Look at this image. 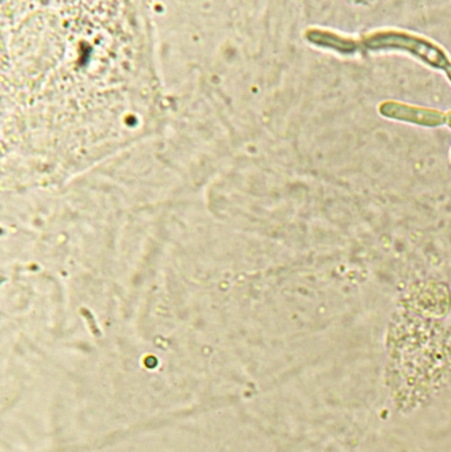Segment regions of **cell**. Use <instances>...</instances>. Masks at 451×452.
Here are the masks:
<instances>
[{
	"label": "cell",
	"mask_w": 451,
	"mask_h": 452,
	"mask_svg": "<svg viewBox=\"0 0 451 452\" xmlns=\"http://www.w3.org/2000/svg\"><path fill=\"white\" fill-rule=\"evenodd\" d=\"M366 45L370 49H405L409 53L438 68H448L451 65L445 52H442V49H439L437 45L431 44L430 41L402 33H380L370 37L366 41Z\"/></svg>",
	"instance_id": "6da1fadb"
},
{
	"label": "cell",
	"mask_w": 451,
	"mask_h": 452,
	"mask_svg": "<svg viewBox=\"0 0 451 452\" xmlns=\"http://www.w3.org/2000/svg\"><path fill=\"white\" fill-rule=\"evenodd\" d=\"M380 112L389 118L408 121V122L426 125V126H437V125H442L445 122L443 114L437 113L432 110L411 108V106H405V105H398V103H385L381 106Z\"/></svg>",
	"instance_id": "7a4b0ae2"
},
{
	"label": "cell",
	"mask_w": 451,
	"mask_h": 452,
	"mask_svg": "<svg viewBox=\"0 0 451 452\" xmlns=\"http://www.w3.org/2000/svg\"><path fill=\"white\" fill-rule=\"evenodd\" d=\"M310 38L313 42H317L320 45H326L330 47L332 49H339L341 52H348L351 49H354V44L348 42V41H341L338 37L330 34V33H320V32H315L310 34Z\"/></svg>",
	"instance_id": "3957f363"
},
{
	"label": "cell",
	"mask_w": 451,
	"mask_h": 452,
	"mask_svg": "<svg viewBox=\"0 0 451 452\" xmlns=\"http://www.w3.org/2000/svg\"><path fill=\"white\" fill-rule=\"evenodd\" d=\"M446 69H448V75H449V77H450V80H451V65L450 66H448Z\"/></svg>",
	"instance_id": "277c9868"
},
{
	"label": "cell",
	"mask_w": 451,
	"mask_h": 452,
	"mask_svg": "<svg viewBox=\"0 0 451 452\" xmlns=\"http://www.w3.org/2000/svg\"><path fill=\"white\" fill-rule=\"evenodd\" d=\"M448 121H449V125H450L451 127V114H449V119H448Z\"/></svg>",
	"instance_id": "5b68a950"
}]
</instances>
